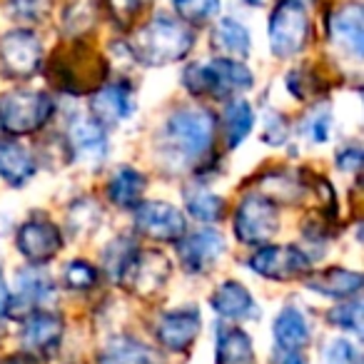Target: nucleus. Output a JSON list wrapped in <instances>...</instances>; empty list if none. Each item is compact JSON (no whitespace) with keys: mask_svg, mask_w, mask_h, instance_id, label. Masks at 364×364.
Returning <instances> with one entry per match:
<instances>
[{"mask_svg":"<svg viewBox=\"0 0 364 364\" xmlns=\"http://www.w3.org/2000/svg\"><path fill=\"white\" fill-rule=\"evenodd\" d=\"M215 115L205 107L185 105L165 117L160 137V150L167 162L175 165H198L208 157L215 145Z\"/></svg>","mask_w":364,"mask_h":364,"instance_id":"1","label":"nucleus"},{"mask_svg":"<svg viewBox=\"0 0 364 364\" xmlns=\"http://www.w3.org/2000/svg\"><path fill=\"white\" fill-rule=\"evenodd\" d=\"M193 48L195 33L190 31V26L165 13H157L152 21L137 28L127 43L130 55L147 68H162L185 60Z\"/></svg>","mask_w":364,"mask_h":364,"instance_id":"2","label":"nucleus"},{"mask_svg":"<svg viewBox=\"0 0 364 364\" xmlns=\"http://www.w3.org/2000/svg\"><path fill=\"white\" fill-rule=\"evenodd\" d=\"M182 85L193 95H213V97H232L255 85V75L245 63L218 58L208 63H190L182 73Z\"/></svg>","mask_w":364,"mask_h":364,"instance_id":"3","label":"nucleus"},{"mask_svg":"<svg viewBox=\"0 0 364 364\" xmlns=\"http://www.w3.org/2000/svg\"><path fill=\"white\" fill-rule=\"evenodd\" d=\"M55 112V102L43 90H8L0 95V127L11 135H33Z\"/></svg>","mask_w":364,"mask_h":364,"instance_id":"4","label":"nucleus"},{"mask_svg":"<svg viewBox=\"0 0 364 364\" xmlns=\"http://www.w3.org/2000/svg\"><path fill=\"white\" fill-rule=\"evenodd\" d=\"M107 65L100 55L90 48H70L60 50L50 63V77L60 90L80 95V92H92L105 82Z\"/></svg>","mask_w":364,"mask_h":364,"instance_id":"5","label":"nucleus"},{"mask_svg":"<svg viewBox=\"0 0 364 364\" xmlns=\"http://www.w3.org/2000/svg\"><path fill=\"white\" fill-rule=\"evenodd\" d=\"M312 23L302 0H282L269 16V48L277 58H294L309 46Z\"/></svg>","mask_w":364,"mask_h":364,"instance_id":"6","label":"nucleus"},{"mask_svg":"<svg viewBox=\"0 0 364 364\" xmlns=\"http://www.w3.org/2000/svg\"><path fill=\"white\" fill-rule=\"evenodd\" d=\"M172 274V262L160 250H132L125 259L122 269L117 272L120 284L135 297H155L167 287V279Z\"/></svg>","mask_w":364,"mask_h":364,"instance_id":"7","label":"nucleus"},{"mask_svg":"<svg viewBox=\"0 0 364 364\" xmlns=\"http://www.w3.org/2000/svg\"><path fill=\"white\" fill-rule=\"evenodd\" d=\"M235 237L242 245L257 247L274 237L279 230V213L277 205L262 193H250L240 200L237 210H235Z\"/></svg>","mask_w":364,"mask_h":364,"instance_id":"8","label":"nucleus"},{"mask_svg":"<svg viewBox=\"0 0 364 364\" xmlns=\"http://www.w3.org/2000/svg\"><path fill=\"white\" fill-rule=\"evenodd\" d=\"M43 68L41 38L26 28L8 31L0 38V70L11 80L33 77Z\"/></svg>","mask_w":364,"mask_h":364,"instance_id":"9","label":"nucleus"},{"mask_svg":"<svg viewBox=\"0 0 364 364\" xmlns=\"http://www.w3.org/2000/svg\"><path fill=\"white\" fill-rule=\"evenodd\" d=\"M250 269L272 282H289L309 274V257L294 245H262L250 257Z\"/></svg>","mask_w":364,"mask_h":364,"instance_id":"10","label":"nucleus"},{"mask_svg":"<svg viewBox=\"0 0 364 364\" xmlns=\"http://www.w3.org/2000/svg\"><path fill=\"white\" fill-rule=\"evenodd\" d=\"M135 230L152 242H180L188 232V223L175 205L150 200L135 208Z\"/></svg>","mask_w":364,"mask_h":364,"instance_id":"11","label":"nucleus"},{"mask_svg":"<svg viewBox=\"0 0 364 364\" xmlns=\"http://www.w3.org/2000/svg\"><path fill=\"white\" fill-rule=\"evenodd\" d=\"M18 252L28 259V264L41 267L48 264L63 250V232L55 223L48 220H31L16 235Z\"/></svg>","mask_w":364,"mask_h":364,"instance_id":"12","label":"nucleus"},{"mask_svg":"<svg viewBox=\"0 0 364 364\" xmlns=\"http://www.w3.org/2000/svg\"><path fill=\"white\" fill-rule=\"evenodd\" d=\"M200 329H203V317L198 307H177L165 312L157 319V342L170 352H185L195 344Z\"/></svg>","mask_w":364,"mask_h":364,"instance_id":"13","label":"nucleus"},{"mask_svg":"<svg viewBox=\"0 0 364 364\" xmlns=\"http://www.w3.org/2000/svg\"><path fill=\"white\" fill-rule=\"evenodd\" d=\"M228 245L218 230H198L177 242V255H180L182 267L193 274H203L218 264V259L225 255Z\"/></svg>","mask_w":364,"mask_h":364,"instance_id":"14","label":"nucleus"},{"mask_svg":"<svg viewBox=\"0 0 364 364\" xmlns=\"http://www.w3.org/2000/svg\"><path fill=\"white\" fill-rule=\"evenodd\" d=\"M329 38L337 48H342L354 60L362 58L364 50V8L362 3L352 0L329 16Z\"/></svg>","mask_w":364,"mask_h":364,"instance_id":"15","label":"nucleus"},{"mask_svg":"<svg viewBox=\"0 0 364 364\" xmlns=\"http://www.w3.org/2000/svg\"><path fill=\"white\" fill-rule=\"evenodd\" d=\"M53 292H55V287H53L50 277L38 272L31 264L28 269L18 272V294L8 299L3 312H8V317L13 319H28L33 312L41 309V302L53 297Z\"/></svg>","mask_w":364,"mask_h":364,"instance_id":"16","label":"nucleus"},{"mask_svg":"<svg viewBox=\"0 0 364 364\" xmlns=\"http://www.w3.org/2000/svg\"><path fill=\"white\" fill-rule=\"evenodd\" d=\"M90 112L102 127L117 125L135 112V92L125 82L100 85L90 97Z\"/></svg>","mask_w":364,"mask_h":364,"instance_id":"17","label":"nucleus"},{"mask_svg":"<svg viewBox=\"0 0 364 364\" xmlns=\"http://www.w3.org/2000/svg\"><path fill=\"white\" fill-rule=\"evenodd\" d=\"M73 157L87 165H97L107 155V135L105 127L95 120L92 115L75 117V122L68 130Z\"/></svg>","mask_w":364,"mask_h":364,"instance_id":"18","label":"nucleus"},{"mask_svg":"<svg viewBox=\"0 0 364 364\" xmlns=\"http://www.w3.org/2000/svg\"><path fill=\"white\" fill-rule=\"evenodd\" d=\"M23 347L26 352H53L60 344L63 334H65V322L63 317L46 309H38L28 319H23Z\"/></svg>","mask_w":364,"mask_h":364,"instance_id":"19","label":"nucleus"},{"mask_svg":"<svg viewBox=\"0 0 364 364\" xmlns=\"http://www.w3.org/2000/svg\"><path fill=\"white\" fill-rule=\"evenodd\" d=\"M364 277L354 269H344V267H329L322 272H312L304 274L302 284L314 292L324 294V297H334V299H347L362 289Z\"/></svg>","mask_w":364,"mask_h":364,"instance_id":"20","label":"nucleus"},{"mask_svg":"<svg viewBox=\"0 0 364 364\" xmlns=\"http://www.w3.org/2000/svg\"><path fill=\"white\" fill-rule=\"evenodd\" d=\"M272 334L282 352H299V349L309 344L312 329H309V322L302 309H297L294 304H287L284 309H279L277 319H274Z\"/></svg>","mask_w":364,"mask_h":364,"instance_id":"21","label":"nucleus"},{"mask_svg":"<svg viewBox=\"0 0 364 364\" xmlns=\"http://www.w3.org/2000/svg\"><path fill=\"white\" fill-rule=\"evenodd\" d=\"M210 304L225 319H247L257 312L250 289L240 284L237 279H228V282L220 284L210 297Z\"/></svg>","mask_w":364,"mask_h":364,"instance_id":"22","label":"nucleus"},{"mask_svg":"<svg viewBox=\"0 0 364 364\" xmlns=\"http://www.w3.org/2000/svg\"><path fill=\"white\" fill-rule=\"evenodd\" d=\"M38 165L31 150L18 142H0V180H6L11 188H23L33 180Z\"/></svg>","mask_w":364,"mask_h":364,"instance_id":"23","label":"nucleus"},{"mask_svg":"<svg viewBox=\"0 0 364 364\" xmlns=\"http://www.w3.org/2000/svg\"><path fill=\"white\" fill-rule=\"evenodd\" d=\"M102 364H165V357L135 337H115L102 349Z\"/></svg>","mask_w":364,"mask_h":364,"instance_id":"24","label":"nucleus"},{"mask_svg":"<svg viewBox=\"0 0 364 364\" xmlns=\"http://www.w3.org/2000/svg\"><path fill=\"white\" fill-rule=\"evenodd\" d=\"M147 190V177L135 167H120L107 185V198L117 208H137Z\"/></svg>","mask_w":364,"mask_h":364,"instance_id":"25","label":"nucleus"},{"mask_svg":"<svg viewBox=\"0 0 364 364\" xmlns=\"http://www.w3.org/2000/svg\"><path fill=\"white\" fill-rule=\"evenodd\" d=\"M218 362L220 364H255V344L245 329H218Z\"/></svg>","mask_w":364,"mask_h":364,"instance_id":"26","label":"nucleus"},{"mask_svg":"<svg viewBox=\"0 0 364 364\" xmlns=\"http://www.w3.org/2000/svg\"><path fill=\"white\" fill-rule=\"evenodd\" d=\"M213 48L225 55L235 58H247L252 41H250V31L237 23L235 18H223L213 31Z\"/></svg>","mask_w":364,"mask_h":364,"instance_id":"27","label":"nucleus"},{"mask_svg":"<svg viewBox=\"0 0 364 364\" xmlns=\"http://www.w3.org/2000/svg\"><path fill=\"white\" fill-rule=\"evenodd\" d=\"M223 122H225V142H228L230 150H235V147L242 145L250 132H252L255 112H252V107H250V102H245V100L228 102Z\"/></svg>","mask_w":364,"mask_h":364,"instance_id":"28","label":"nucleus"},{"mask_svg":"<svg viewBox=\"0 0 364 364\" xmlns=\"http://www.w3.org/2000/svg\"><path fill=\"white\" fill-rule=\"evenodd\" d=\"M185 198V208L193 218H198L200 223H218V220L225 218V200L220 195L210 193V190H203V188H188L182 193Z\"/></svg>","mask_w":364,"mask_h":364,"instance_id":"29","label":"nucleus"},{"mask_svg":"<svg viewBox=\"0 0 364 364\" xmlns=\"http://www.w3.org/2000/svg\"><path fill=\"white\" fill-rule=\"evenodd\" d=\"M172 6H175L177 21L193 28L205 26L220 13V0H172Z\"/></svg>","mask_w":364,"mask_h":364,"instance_id":"30","label":"nucleus"},{"mask_svg":"<svg viewBox=\"0 0 364 364\" xmlns=\"http://www.w3.org/2000/svg\"><path fill=\"white\" fill-rule=\"evenodd\" d=\"M95 6H92L90 0H75L70 6L63 11V31L68 36H80L85 33V28L95 26Z\"/></svg>","mask_w":364,"mask_h":364,"instance_id":"31","label":"nucleus"},{"mask_svg":"<svg viewBox=\"0 0 364 364\" xmlns=\"http://www.w3.org/2000/svg\"><path fill=\"white\" fill-rule=\"evenodd\" d=\"M327 319L339 329L362 334V302L359 299H349V302H339L337 307L329 309Z\"/></svg>","mask_w":364,"mask_h":364,"instance_id":"32","label":"nucleus"},{"mask_svg":"<svg viewBox=\"0 0 364 364\" xmlns=\"http://www.w3.org/2000/svg\"><path fill=\"white\" fill-rule=\"evenodd\" d=\"M63 279H65V284L70 289L85 292V289H92L97 284V269L90 262H85V259H73L63 269Z\"/></svg>","mask_w":364,"mask_h":364,"instance_id":"33","label":"nucleus"},{"mask_svg":"<svg viewBox=\"0 0 364 364\" xmlns=\"http://www.w3.org/2000/svg\"><path fill=\"white\" fill-rule=\"evenodd\" d=\"M77 208L82 210V215L77 218V215L68 213V228L77 237L92 235L97 230V225H100V210H97V205H92V200H77Z\"/></svg>","mask_w":364,"mask_h":364,"instance_id":"34","label":"nucleus"},{"mask_svg":"<svg viewBox=\"0 0 364 364\" xmlns=\"http://www.w3.org/2000/svg\"><path fill=\"white\" fill-rule=\"evenodd\" d=\"M53 0H8V13L21 23H38L50 13Z\"/></svg>","mask_w":364,"mask_h":364,"instance_id":"35","label":"nucleus"},{"mask_svg":"<svg viewBox=\"0 0 364 364\" xmlns=\"http://www.w3.org/2000/svg\"><path fill=\"white\" fill-rule=\"evenodd\" d=\"M150 3L152 0H107V8H110V16L117 26H130L135 18L145 13Z\"/></svg>","mask_w":364,"mask_h":364,"instance_id":"36","label":"nucleus"},{"mask_svg":"<svg viewBox=\"0 0 364 364\" xmlns=\"http://www.w3.org/2000/svg\"><path fill=\"white\" fill-rule=\"evenodd\" d=\"M132 250H135V245H132V240H127V237H117L115 242H110L105 247L102 259H105V267L110 269L115 277H117V272L122 269V264H125V259L132 255Z\"/></svg>","mask_w":364,"mask_h":364,"instance_id":"37","label":"nucleus"},{"mask_svg":"<svg viewBox=\"0 0 364 364\" xmlns=\"http://www.w3.org/2000/svg\"><path fill=\"white\" fill-rule=\"evenodd\" d=\"M262 140L267 145H284L287 142V120H284L282 112L269 110L264 115V125H262Z\"/></svg>","mask_w":364,"mask_h":364,"instance_id":"38","label":"nucleus"},{"mask_svg":"<svg viewBox=\"0 0 364 364\" xmlns=\"http://www.w3.org/2000/svg\"><path fill=\"white\" fill-rule=\"evenodd\" d=\"M324 364H362L359 352L354 349L352 342L347 339H334L327 349H324Z\"/></svg>","mask_w":364,"mask_h":364,"instance_id":"39","label":"nucleus"},{"mask_svg":"<svg viewBox=\"0 0 364 364\" xmlns=\"http://www.w3.org/2000/svg\"><path fill=\"white\" fill-rule=\"evenodd\" d=\"M309 137H312L317 145H322V142L329 140V132H332V115H329V110H317L312 117H309Z\"/></svg>","mask_w":364,"mask_h":364,"instance_id":"40","label":"nucleus"},{"mask_svg":"<svg viewBox=\"0 0 364 364\" xmlns=\"http://www.w3.org/2000/svg\"><path fill=\"white\" fill-rule=\"evenodd\" d=\"M339 170L342 172H357L359 167H362V150H359L357 145H347L342 152H339Z\"/></svg>","mask_w":364,"mask_h":364,"instance_id":"41","label":"nucleus"},{"mask_svg":"<svg viewBox=\"0 0 364 364\" xmlns=\"http://www.w3.org/2000/svg\"><path fill=\"white\" fill-rule=\"evenodd\" d=\"M0 364H43L33 352H16L0 359Z\"/></svg>","mask_w":364,"mask_h":364,"instance_id":"42","label":"nucleus"},{"mask_svg":"<svg viewBox=\"0 0 364 364\" xmlns=\"http://www.w3.org/2000/svg\"><path fill=\"white\" fill-rule=\"evenodd\" d=\"M274 364H307V359H304L299 352H282L277 359H274Z\"/></svg>","mask_w":364,"mask_h":364,"instance_id":"43","label":"nucleus"},{"mask_svg":"<svg viewBox=\"0 0 364 364\" xmlns=\"http://www.w3.org/2000/svg\"><path fill=\"white\" fill-rule=\"evenodd\" d=\"M6 302H8V287H6V279L0 274V312L6 309Z\"/></svg>","mask_w":364,"mask_h":364,"instance_id":"44","label":"nucleus"},{"mask_svg":"<svg viewBox=\"0 0 364 364\" xmlns=\"http://www.w3.org/2000/svg\"><path fill=\"white\" fill-rule=\"evenodd\" d=\"M245 6H252V8H257V6H262L264 0H242Z\"/></svg>","mask_w":364,"mask_h":364,"instance_id":"45","label":"nucleus"}]
</instances>
